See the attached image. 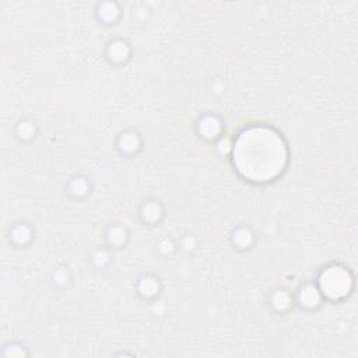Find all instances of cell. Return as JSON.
<instances>
[{
    "label": "cell",
    "instance_id": "cell-1",
    "mask_svg": "<svg viewBox=\"0 0 358 358\" xmlns=\"http://www.w3.org/2000/svg\"><path fill=\"white\" fill-rule=\"evenodd\" d=\"M234 161L238 171L250 180H270L280 173L285 161L281 138L268 129H250L241 134Z\"/></svg>",
    "mask_w": 358,
    "mask_h": 358
},
{
    "label": "cell",
    "instance_id": "cell-2",
    "mask_svg": "<svg viewBox=\"0 0 358 358\" xmlns=\"http://www.w3.org/2000/svg\"><path fill=\"white\" fill-rule=\"evenodd\" d=\"M320 282L323 291L329 296H341L348 291L350 277L344 270L338 267H331L323 274Z\"/></svg>",
    "mask_w": 358,
    "mask_h": 358
}]
</instances>
